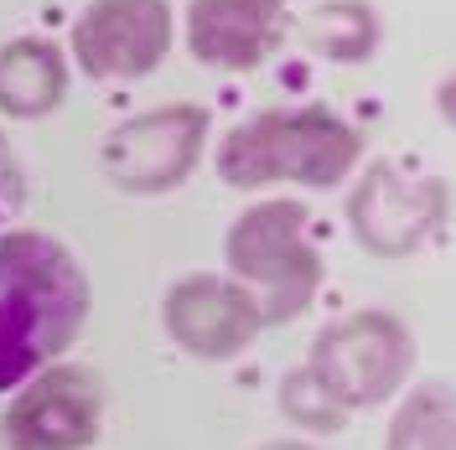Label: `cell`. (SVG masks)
Segmentation results:
<instances>
[{"label": "cell", "instance_id": "1", "mask_svg": "<svg viewBox=\"0 0 456 450\" xmlns=\"http://www.w3.org/2000/svg\"><path fill=\"white\" fill-rule=\"evenodd\" d=\"M94 290L78 259L47 233L0 238V394L53 367L84 332Z\"/></svg>", "mask_w": 456, "mask_h": 450}, {"label": "cell", "instance_id": "2", "mask_svg": "<svg viewBox=\"0 0 456 450\" xmlns=\"http://www.w3.org/2000/svg\"><path fill=\"white\" fill-rule=\"evenodd\" d=\"M358 130L327 109H265L228 130L218 145V176L228 187L249 192L270 181L296 187H338L358 161Z\"/></svg>", "mask_w": 456, "mask_h": 450}, {"label": "cell", "instance_id": "3", "mask_svg": "<svg viewBox=\"0 0 456 450\" xmlns=\"http://www.w3.org/2000/svg\"><path fill=\"white\" fill-rule=\"evenodd\" d=\"M224 253L233 280L255 290L265 326L296 321L322 285V253L306 238V207L290 197H270L239 213Z\"/></svg>", "mask_w": 456, "mask_h": 450}, {"label": "cell", "instance_id": "4", "mask_svg": "<svg viewBox=\"0 0 456 450\" xmlns=\"http://www.w3.org/2000/svg\"><path fill=\"white\" fill-rule=\"evenodd\" d=\"M410 363H415V342L399 316L353 310L316 337L306 373L342 409H369V404H384L410 378Z\"/></svg>", "mask_w": 456, "mask_h": 450}, {"label": "cell", "instance_id": "5", "mask_svg": "<svg viewBox=\"0 0 456 450\" xmlns=\"http://www.w3.org/2000/svg\"><path fill=\"white\" fill-rule=\"evenodd\" d=\"M208 141L202 104H167L130 125H119L104 141V176L119 192H171L182 187Z\"/></svg>", "mask_w": 456, "mask_h": 450}, {"label": "cell", "instance_id": "6", "mask_svg": "<svg viewBox=\"0 0 456 450\" xmlns=\"http://www.w3.org/2000/svg\"><path fill=\"white\" fill-rule=\"evenodd\" d=\"M104 389L88 367L53 363L31 373L16 404L5 409L0 440L11 450H84L99 440Z\"/></svg>", "mask_w": 456, "mask_h": 450}, {"label": "cell", "instance_id": "7", "mask_svg": "<svg viewBox=\"0 0 456 450\" xmlns=\"http://www.w3.org/2000/svg\"><path fill=\"white\" fill-rule=\"evenodd\" d=\"M171 52V5L167 0H94L73 21V57L88 78L130 84L161 68Z\"/></svg>", "mask_w": 456, "mask_h": 450}, {"label": "cell", "instance_id": "8", "mask_svg": "<svg viewBox=\"0 0 456 450\" xmlns=\"http://www.w3.org/2000/svg\"><path fill=\"white\" fill-rule=\"evenodd\" d=\"M259 301L249 285L224 275H187L167 295V332L202 363H228L259 337Z\"/></svg>", "mask_w": 456, "mask_h": 450}, {"label": "cell", "instance_id": "9", "mask_svg": "<svg viewBox=\"0 0 456 450\" xmlns=\"http://www.w3.org/2000/svg\"><path fill=\"white\" fill-rule=\"evenodd\" d=\"M441 207H446L441 181H404L395 166H373L347 202V218L369 253H410L441 223Z\"/></svg>", "mask_w": 456, "mask_h": 450}, {"label": "cell", "instance_id": "10", "mask_svg": "<svg viewBox=\"0 0 456 450\" xmlns=\"http://www.w3.org/2000/svg\"><path fill=\"white\" fill-rule=\"evenodd\" d=\"M285 31V0H192L187 47L202 68L249 73L275 52Z\"/></svg>", "mask_w": 456, "mask_h": 450}, {"label": "cell", "instance_id": "11", "mask_svg": "<svg viewBox=\"0 0 456 450\" xmlns=\"http://www.w3.org/2000/svg\"><path fill=\"white\" fill-rule=\"evenodd\" d=\"M68 93V62L62 47L47 36H16L0 47V109L16 119L53 114Z\"/></svg>", "mask_w": 456, "mask_h": 450}, {"label": "cell", "instance_id": "12", "mask_svg": "<svg viewBox=\"0 0 456 450\" xmlns=\"http://www.w3.org/2000/svg\"><path fill=\"white\" fill-rule=\"evenodd\" d=\"M306 42L322 47L338 62H363L379 42V16L363 0H338V5H316L306 16Z\"/></svg>", "mask_w": 456, "mask_h": 450}, {"label": "cell", "instance_id": "13", "mask_svg": "<svg viewBox=\"0 0 456 450\" xmlns=\"http://www.w3.org/2000/svg\"><path fill=\"white\" fill-rule=\"evenodd\" d=\"M389 450H452V394L441 378L420 383L404 398L389 430Z\"/></svg>", "mask_w": 456, "mask_h": 450}, {"label": "cell", "instance_id": "14", "mask_svg": "<svg viewBox=\"0 0 456 450\" xmlns=\"http://www.w3.org/2000/svg\"><path fill=\"white\" fill-rule=\"evenodd\" d=\"M281 409L301 424V430H312V435H332V430L342 424V414H347V409H342L322 383H316L306 367H301V373H290V378L281 383Z\"/></svg>", "mask_w": 456, "mask_h": 450}, {"label": "cell", "instance_id": "15", "mask_svg": "<svg viewBox=\"0 0 456 450\" xmlns=\"http://www.w3.org/2000/svg\"><path fill=\"white\" fill-rule=\"evenodd\" d=\"M21 202V176H16V161H11V150L0 141V223L11 218V207Z\"/></svg>", "mask_w": 456, "mask_h": 450}, {"label": "cell", "instance_id": "16", "mask_svg": "<svg viewBox=\"0 0 456 450\" xmlns=\"http://www.w3.org/2000/svg\"><path fill=\"white\" fill-rule=\"evenodd\" d=\"M259 450H316V446H306V440H270V446H259Z\"/></svg>", "mask_w": 456, "mask_h": 450}]
</instances>
